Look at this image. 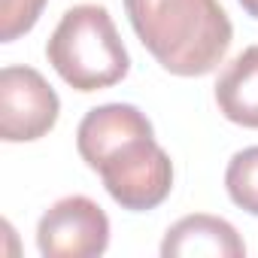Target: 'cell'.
<instances>
[{"label": "cell", "instance_id": "7a4b0ae2", "mask_svg": "<svg viewBox=\"0 0 258 258\" xmlns=\"http://www.w3.org/2000/svg\"><path fill=\"white\" fill-rule=\"evenodd\" d=\"M146 52L173 76H207L231 49L234 28L219 0H124Z\"/></svg>", "mask_w": 258, "mask_h": 258}, {"label": "cell", "instance_id": "8992f818", "mask_svg": "<svg viewBox=\"0 0 258 258\" xmlns=\"http://www.w3.org/2000/svg\"><path fill=\"white\" fill-rule=\"evenodd\" d=\"M164 258H243L246 243L240 240L237 228L219 216L210 213H195L179 219L173 228H167L164 243H161Z\"/></svg>", "mask_w": 258, "mask_h": 258}, {"label": "cell", "instance_id": "30bf717a", "mask_svg": "<svg viewBox=\"0 0 258 258\" xmlns=\"http://www.w3.org/2000/svg\"><path fill=\"white\" fill-rule=\"evenodd\" d=\"M240 7H243L252 19H258V0H240Z\"/></svg>", "mask_w": 258, "mask_h": 258}, {"label": "cell", "instance_id": "6da1fadb", "mask_svg": "<svg viewBox=\"0 0 258 258\" xmlns=\"http://www.w3.org/2000/svg\"><path fill=\"white\" fill-rule=\"evenodd\" d=\"M76 149L121 210H155L173 188V161L158 146L146 112L134 103L88 109L76 127Z\"/></svg>", "mask_w": 258, "mask_h": 258}, {"label": "cell", "instance_id": "3957f363", "mask_svg": "<svg viewBox=\"0 0 258 258\" xmlns=\"http://www.w3.org/2000/svg\"><path fill=\"white\" fill-rule=\"evenodd\" d=\"M46 58L55 73L82 94L112 88L131 70L115 22L100 4H79L67 10L46 43Z\"/></svg>", "mask_w": 258, "mask_h": 258}, {"label": "cell", "instance_id": "52a82bcc", "mask_svg": "<svg viewBox=\"0 0 258 258\" xmlns=\"http://www.w3.org/2000/svg\"><path fill=\"white\" fill-rule=\"evenodd\" d=\"M216 106L228 121L258 131V46L243 49L222 70L216 82Z\"/></svg>", "mask_w": 258, "mask_h": 258}, {"label": "cell", "instance_id": "277c9868", "mask_svg": "<svg viewBox=\"0 0 258 258\" xmlns=\"http://www.w3.org/2000/svg\"><path fill=\"white\" fill-rule=\"evenodd\" d=\"M61 100L46 76L34 67L10 64L0 70V137L7 143H31L58 124Z\"/></svg>", "mask_w": 258, "mask_h": 258}, {"label": "cell", "instance_id": "9c48e42d", "mask_svg": "<svg viewBox=\"0 0 258 258\" xmlns=\"http://www.w3.org/2000/svg\"><path fill=\"white\" fill-rule=\"evenodd\" d=\"M46 0H0V40L13 43L25 37L43 16Z\"/></svg>", "mask_w": 258, "mask_h": 258}, {"label": "cell", "instance_id": "5b68a950", "mask_svg": "<svg viewBox=\"0 0 258 258\" xmlns=\"http://www.w3.org/2000/svg\"><path fill=\"white\" fill-rule=\"evenodd\" d=\"M109 246V219L85 195L52 204L37 225V249L46 258H97Z\"/></svg>", "mask_w": 258, "mask_h": 258}, {"label": "cell", "instance_id": "ba28073f", "mask_svg": "<svg viewBox=\"0 0 258 258\" xmlns=\"http://www.w3.org/2000/svg\"><path fill=\"white\" fill-rule=\"evenodd\" d=\"M225 188L240 210H246L249 216H258V146L240 149L228 161Z\"/></svg>", "mask_w": 258, "mask_h": 258}]
</instances>
